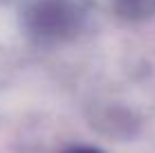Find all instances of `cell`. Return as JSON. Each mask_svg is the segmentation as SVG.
I'll return each instance as SVG.
<instances>
[{
  "label": "cell",
  "instance_id": "cell-1",
  "mask_svg": "<svg viewBox=\"0 0 155 153\" xmlns=\"http://www.w3.org/2000/svg\"><path fill=\"white\" fill-rule=\"evenodd\" d=\"M68 153H99L97 149H90V146H74V149H70Z\"/></svg>",
  "mask_w": 155,
  "mask_h": 153
}]
</instances>
